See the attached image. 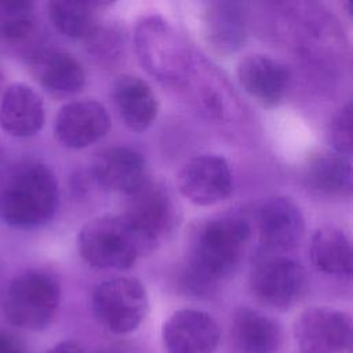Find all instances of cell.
Returning a JSON list of instances; mask_svg holds the SVG:
<instances>
[{"label":"cell","instance_id":"cell-18","mask_svg":"<svg viewBox=\"0 0 353 353\" xmlns=\"http://www.w3.org/2000/svg\"><path fill=\"white\" fill-rule=\"evenodd\" d=\"M247 26V11L241 3L215 1L204 10V39L221 55H229L241 48L248 34Z\"/></svg>","mask_w":353,"mask_h":353},{"label":"cell","instance_id":"cell-23","mask_svg":"<svg viewBox=\"0 0 353 353\" xmlns=\"http://www.w3.org/2000/svg\"><path fill=\"white\" fill-rule=\"evenodd\" d=\"M312 265L331 276H353V241L335 226L319 228L309 244Z\"/></svg>","mask_w":353,"mask_h":353},{"label":"cell","instance_id":"cell-14","mask_svg":"<svg viewBox=\"0 0 353 353\" xmlns=\"http://www.w3.org/2000/svg\"><path fill=\"white\" fill-rule=\"evenodd\" d=\"M240 85L263 106H277L284 101L290 84V69L281 61L265 55L251 54L237 66Z\"/></svg>","mask_w":353,"mask_h":353},{"label":"cell","instance_id":"cell-27","mask_svg":"<svg viewBox=\"0 0 353 353\" xmlns=\"http://www.w3.org/2000/svg\"><path fill=\"white\" fill-rule=\"evenodd\" d=\"M330 141L336 153L353 156V98L345 102L330 123Z\"/></svg>","mask_w":353,"mask_h":353},{"label":"cell","instance_id":"cell-26","mask_svg":"<svg viewBox=\"0 0 353 353\" xmlns=\"http://www.w3.org/2000/svg\"><path fill=\"white\" fill-rule=\"evenodd\" d=\"M84 41L88 54L102 65H116L124 57L125 40L117 25L98 23Z\"/></svg>","mask_w":353,"mask_h":353},{"label":"cell","instance_id":"cell-7","mask_svg":"<svg viewBox=\"0 0 353 353\" xmlns=\"http://www.w3.org/2000/svg\"><path fill=\"white\" fill-rule=\"evenodd\" d=\"M91 303L97 320L114 334L134 331L148 312L146 290L134 277L102 281L94 290Z\"/></svg>","mask_w":353,"mask_h":353},{"label":"cell","instance_id":"cell-16","mask_svg":"<svg viewBox=\"0 0 353 353\" xmlns=\"http://www.w3.org/2000/svg\"><path fill=\"white\" fill-rule=\"evenodd\" d=\"M92 174L102 188L125 196L135 193L149 179L141 153L125 146H112L98 153Z\"/></svg>","mask_w":353,"mask_h":353},{"label":"cell","instance_id":"cell-2","mask_svg":"<svg viewBox=\"0 0 353 353\" xmlns=\"http://www.w3.org/2000/svg\"><path fill=\"white\" fill-rule=\"evenodd\" d=\"M59 205L55 174L46 164H19L0 189V218L15 229H36L50 222Z\"/></svg>","mask_w":353,"mask_h":353},{"label":"cell","instance_id":"cell-31","mask_svg":"<svg viewBox=\"0 0 353 353\" xmlns=\"http://www.w3.org/2000/svg\"><path fill=\"white\" fill-rule=\"evenodd\" d=\"M345 7H346L347 14H349V15H350V18L353 19V1H347V3H345Z\"/></svg>","mask_w":353,"mask_h":353},{"label":"cell","instance_id":"cell-32","mask_svg":"<svg viewBox=\"0 0 353 353\" xmlns=\"http://www.w3.org/2000/svg\"><path fill=\"white\" fill-rule=\"evenodd\" d=\"M1 88H3V74L0 72V92H1Z\"/></svg>","mask_w":353,"mask_h":353},{"label":"cell","instance_id":"cell-8","mask_svg":"<svg viewBox=\"0 0 353 353\" xmlns=\"http://www.w3.org/2000/svg\"><path fill=\"white\" fill-rule=\"evenodd\" d=\"M127 197L121 215L150 252L174 228L176 221L174 203L167 189L150 179Z\"/></svg>","mask_w":353,"mask_h":353},{"label":"cell","instance_id":"cell-17","mask_svg":"<svg viewBox=\"0 0 353 353\" xmlns=\"http://www.w3.org/2000/svg\"><path fill=\"white\" fill-rule=\"evenodd\" d=\"M41 97L23 83L10 84L0 99V128L15 138L36 135L44 125Z\"/></svg>","mask_w":353,"mask_h":353},{"label":"cell","instance_id":"cell-10","mask_svg":"<svg viewBox=\"0 0 353 353\" xmlns=\"http://www.w3.org/2000/svg\"><path fill=\"white\" fill-rule=\"evenodd\" d=\"M176 185L182 196L190 203L212 205L228 199L232 193L233 174L222 156L201 154L182 165Z\"/></svg>","mask_w":353,"mask_h":353},{"label":"cell","instance_id":"cell-15","mask_svg":"<svg viewBox=\"0 0 353 353\" xmlns=\"http://www.w3.org/2000/svg\"><path fill=\"white\" fill-rule=\"evenodd\" d=\"M43 48V32L33 4L0 1V51L29 61Z\"/></svg>","mask_w":353,"mask_h":353},{"label":"cell","instance_id":"cell-13","mask_svg":"<svg viewBox=\"0 0 353 353\" xmlns=\"http://www.w3.org/2000/svg\"><path fill=\"white\" fill-rule=\"evenodd\" d=\"M219 338L216 320L197 309L176 310L163 327V342L168 353H212Z\"/></svg>","mask_w":353,"mask_h":353},{"label":"cell","instance_id":"cell-22","mask_svg":"<svg viewBox=\"0 0 353 353\" xmlns=\"http://www.w3.org/2000/svg\"><path fill=\"white\" fill-rule=\"evenodd\" d=\"M230 335L239 353H279L283 343L281 325L251 307L234 312Z\"/></svg>","mask_w":353,"mask_h":353},{"label":"cell","instance_id":"cell-5","mask_svg":"<svg viewBox=\"0 0 353 353\" xmlns=\"http://www.w3.org/2000/svg\"><path fill=\"white\" fill-rule=\"evenodd\" d=\"M61 298L58 280L44 270H26L11 280L1 296L6 319L23 330H44L54 319Z\"/></svg>","mask_w":353,"mask_h":353},{"label":"cell","instance_id":"cell-29","mask_svg":"<svg viewBox=\"0 0 353 353\" xmlns=\"http://www.w3.org/2000/svg\"><path fill=\"white\" fill-rule=\"evenodd\" d=\"M47 353H84V350L76 341H63L52 346Z\"/></svg>","mask_w":353,"mask_h":353},{"label":"cell","instance_id":"cell-20","mask_svg":"<svg viewBox=\"0 0 353 353\" xmlns=\"http://www.w3.org/2000/svg\"><path fill=\"white\" fill-rule=\"evenodd\" d=\"M303 181L306 188L317 196L353 197V164L335 150L313 154L303 168Z\"/></svg>","mask_w":353,"mask_h":353},{"label":"cell","instance_id":"cell-9","mask_svg":"<svg viewBox=\"0 0 353 353\" xmlns=\"http://www.w3.org/2000/svg\"><path fill=\"white\" fill-rule=\"evenodd\" d=\"M299 353H343L353 343L352 319L341 310L314 306L295 320Z\"/></svg>","mask_w":353,"mask_h":353},{"label":"cell","instance_id":"cell-12","mask_svg":"<svg viewBox=\"0 0 353 353\" xmlns=\"http://www.w3.org/2000/svg\"><path fill=\"white\" fill-rule=\"evenodd\" d=\"M112 119L102 103L94 99L72 101L55 117L54 132L58 142L69 149H84L108 135Z\"/></svg>","mask_w":353,"mask_h":353},{"label":"cell","instance_id":"cell-3","mask_svg":"<svg viewBox=\"0 0 353 353\" xmlns=\"http://www.w3.org/2000/svg\"><path fill=\"white\" fill-rule=\"evenodd\" d=\"M134 50L141 66L154 79L181 87L194 54L179 32L163 17L148 15L134 29Z\"/></svg>","mask_w":353,"mask_h":353},{"label":"cell","instance_id":"cell-25","mask_svg":"<svg viewBox=\"0 0 353 353\" xmlns=\"http://www.w3.org/2000/svg\"><path fill=\"white\" fill-rule=\"evenodd\" d=\"M109 4L102 1L57 0L50 1L47 8L51 23L61 34L69 39L85 40L99 23L97 21L98 8Z\"/></svg>","mask_w":353,"mask_h":353},{"label":"cell","instance_id":"cell-28","mask_svg":"<svg viewBox=\"0 0 353 353\" xmlns=\"http://www.w3.org/2000/svg\"><path fill=\"white\" fill-rule=\"evenodd\" d=\"M0 353H23L19 341L6 330L0 328Z\"/></svg>","mask_w":353,"mask_h":353},{"label":"cell","instance_id":"cell-24","mask_svg":"<svg viewBox=\"0 0 353 353\" xmlns=\"http://www.w3.org/2000/svg\"><path fill=\"white\" fill-rule=\"evenodd\" d=\"M192 95L194 103L211 117H225L230 105L229 87L208 63L194 57L193 65L182 83Z\"/></svg>","mask_w":353,"mask_h":353},{"label":"cell","instance_id":"cell-11","mask_svg":"<svg viewBox=\"0 0 353 353\" xmlns=\"http://www.w3.org/2000/svg\"><path fill=\"white\" fill-rule=\"evenodd\" d=\"M256 226L263 250L285 252L296 248L305 236V218L301 208L285 196L262 201L256 211Z\"/></svg>","mask_w":353,"mask_h":353},{"label":"cell","instance_id":"cell-1","mask_svg":"<svg viewBox=\"0 0 353 353\" xmlns=\"http://www.w3.org/2000/svg\"><path fill=\"white\" fill-rule=\"evenodd\" d=\"M251 234L248 219L229 212L207 219L192 234L183 285L194 295L211 294L239 268Z\"/></svg>","mask_w":353,"mask_h":353},{"label":"cell","instance_id":"cell-30","mask_svg":"<svg viewBox=\"0 0 353 353\" xmlns=\"http://www.w3.org/2000/svg\"><path fill=\"white\" fill-rule=\"evenodd\" d=\"M97 353H128L125 349H121V347H116V346H112V347H103L101 350H98Z\"/></svg>","mask_w":353,"mask_h":353},{"label":"cell","instance_id":"cell-6","mask_svg":"<svg viewBox=\"0 0 353 353\" xmlns=\"http://www.w3.org/2000/svg\"><path fill=\"white\" fill-rule=\"evenodd\" d=\"M309 287L305 268L295 259L263 250L258 251L250 272V288L265 306L285 310L298 303Z\"/></svg>","mask_w":353,"mask_h":353},{"label":"cell","instance_id":"cell-21","mask_svg":"<svg viewBox=\"0 0 353 353\" xmlns=\"http://www.w3.org/2000/svg\"><path fill=\"white\" fill-rule=\"evenodd\" d=\"M112 99L124 124L135 132L148 130L157 117L156 95L138 76L120 74L112 84Z\"/></svg>","mask_w":353,"mask_h":353},{"label":"cell","instance_id":"cell-19","mask_svg":"<svg viewBox=\"0 0 353 353\" xmlns=\"http://www.w3.org/2000/svg\"><path fill=\"white\" fill-rule=\"evenodd\" d=\"M28 63L34 80L54 95H73L84 87L85 72L81 63L66 51L44 47Z\"/></svg>","mask_w":353,"mask_h":353},{"label":"cell","instance_id":"cell-4","mask_svg":"<svg viewBox=\"0 0 353 353\" xmlns=\"http://www.w3.org/2000/svg\"><path fill=\"white\" fill-rule=\"evenodd\" d=\"M80 256L92 268L125 270L148 254L142 240L119 214H106L87 222L79 232Z\"/></svg>","mask_w":353,"mask_h":353}]
</instances>
